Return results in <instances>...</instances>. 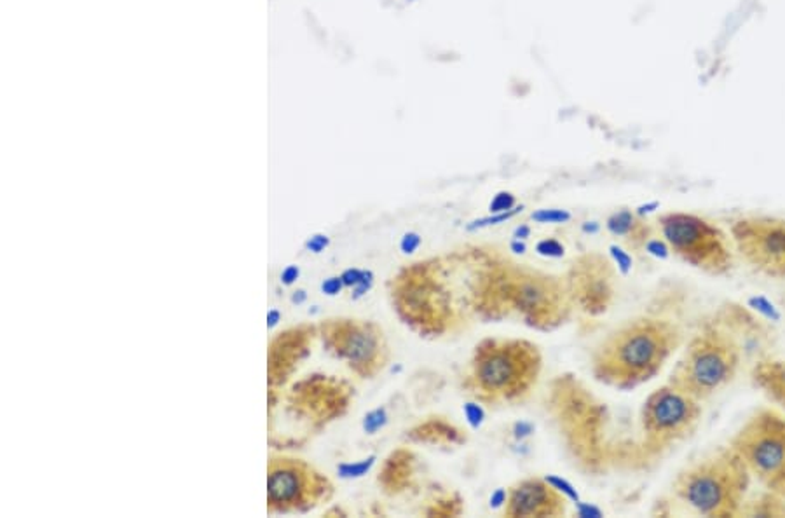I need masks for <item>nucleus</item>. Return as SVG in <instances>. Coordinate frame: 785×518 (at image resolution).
Segmentation results:
<instances>
[{
  "instance_id": "1",
  "label": "nucleus",
  "mask_w": 785,
  "mask_h": 518,
  "mask_svg": "<svg viewBox=\"0 0 785 518\" xmlns=\"http://www.w3.org/2000/svg\"><path fill=\"white\" fill-rule=\"evenodd\" d=\"M679 344V333L661 320H636L613 331L594 358L596 376L630 389L656 376Z\"/></svg>"
},
{
  "instance_id": "2",
  "label": "nucleus",
  "mask_w": 785,
  "mask_h": 518,
  "mask_svg": "<svg viewBox=\"0 0 785 518\" xmlns=\"http://www.w3.org/2000/svg\"><path fill=\"white\" fill-rule=\"evenodd\" d=\"M747 473L735 449L723 450L685 471L676 482V492L705 517H732L739 512Z\"/></svg>"
},
{
  "instance_id": "3",
  "label": "nucleus",
  "mask_w": 785,
  "mask_h": 518,
  "mask_svg": "<svg viewBox=\"0 0 785 518\" xmlns=\"http://www.w3.org/2000/svg\"><path fill=\"white\" fill-rule=\"evenodd\" d=\"M540 365L538 349L525 340H485L477 347L471 377L482 396L509 400L533 386Z\"/></svg>"
},
{
  "instance_id": "4",
  "label": "nucleus",
  "mask_w": 785,
  "mask_h": 518,
  "mask_svg": "<svg viewBox=\"0 0 785 518\" xmlns=\"http://www.w3.org/2000/svg\"><path fill=\"white\" fill-rule=\"evenodd\" d=\"M739 369V351L725 335L707 331L694 337L676 365L670 384L705 400L726 387Z\"/></svg>"
},
{
  "instance_id": "5",
  "label": "nucleus",
  "mask_w": 785,
  "mask_h": 518,
  "mask_svg": "<svg viewBox=\"0 0 785 518\" xmlns=\"http://www.w3.org/2000/svg\"><path fill=\"white\" fill-rule=\"evenodd\" d=\"M661 235L670 250L694 267L723 276L733 266L730 239L712 222L693 213H667L660 219Z\"/></svg>"
},
{
  "instance_id": "6",
  "label": "nucleus",
  "mask_w": 785,
  "mask_h": 518,
  "mask_svg": "<svg viewBox=\"0 0 785 518\" xmlns=\"http://www.w3.org/2000/svg\"><path fill=\"white\" fill-rule=\"evenodd\" d=\"M332 492L330 482L302 459L273 456L268 465V510L308 512Z\"/></svg>"
},
{
  "instance_id": "7",
  "label": "nucleus",
  "mask_w": 785,
  "mask_h": 518,
  "mask_svg": "<svg viewBox=\"0 0 785 518\" xmlns=\"http://www.w3.org/2000/svg\"><path fill=\"white\" fill-rule=\"evenodd\" d=\"M745 468L785 498V421L763 414L747 424L735 442Z\"/></svg>"
},
{
  "instance_id": "8",
  "label": "nucleus",
  "mask_w": 785,
  "mask_h": 518,
  "mask_svg": "<svg viewBox=\"0 0 785 518\" xmlns=\"http://www.w3.org/2000/svg\"><path fill=\"white\" fill-rule=\"evenodd\" d=\"M328 351L344 360L364 379L373 377L388 362V346L382 330L362 320H328L322 325Z\"/></svg>"
},
{
  "instance_id": "9",
  "label": "nucleus",
  "mask_w": 785,
  "mask_h": 518,
  "mask_svg": "<svg viewBox=\"0 0 785 518\" xmlns=\"http://www.w3.org/2000/svg\"><path fill=\"white\" fill-rule=\"evenodd\" d=\"M698 402L670 382L651 393L643 409L647 440L654 445H667L688 436L701 416Z\"/></svg>"
},
{
  "instance_id": "10",
  "label": "nucleus",
  "mask_w": 785,
  "mask_h": 518,
  "mask_svg": "<svg viewBox=\"0 0 785 518\" xmlns=\"http://www.w3.org/2000/svg\"><path fill=\"white\" fill-rule=\"evenodd\" d=\"M733 239L749 264L777 280L785 267V220H740L733 227Z\"/></svg>"
},
{
  "instance_id": "11",
  "label": "nucleus",
  "mask_w": 785,
  "mask_h": 518,
  "mask_svg": "<svg viewBox=\"0 0 785 518\" xmlns=\"http://www.w3.org/2000/svg\"><path fill=\"white\" fill-rule=\"evenodd\" d=\"M509 283V295L520 311L545 322L557 315L562 291L552 278L520 273L518 278H511Z\"/></svg>"
},
{
  "instance_id": "12",
  "label": "nucleus",
  "mask_w": 785,
  "mask_h": 518,
  "mask_svg": "<svg viewBox=\"0 0 785 518\" xmlns=\"http://www.w3.org/2000/svg\"><path fill=\"white\" fill-rule=\"evenodd\" d=\"M509 517H558L564 514V499L547 480H524L515 485L507 499Z\"/></svg>"
},
{
  "instance_id": "13",
  "label": "nucleus",
  "mask_w": 785,
  "mask_h": 518,
  "mask_svg": "<svg viewBox=\"0 0 785 518\" xmlns=\"http://www.w3.org/2000/svg\"><path fill=\"white\" fill-rule=\"evenodd\" d=\"M306 342L308 333L304 329L286 330L271 342L268 355V376L273 386L283 384L288 379L295 362H299L306 351Z\"/></svg>"
},
{
  "instance_id": "14",
  "label": "nucleus",
  "mask_w": 785,
  "mask_h": 518,
  "mask_svg": "<svg viewBox=\"0 0 785 518\" xmlns=\"http://www.w3.org/2000/svg\"><path fill=\"white\" fill-rule=\"evenodd\" d=\"M639 227L641 226L636 222V217L630 211H627V210H621V211L614 213L607 220V229L614 235H636Z\"/></svg>"
},
{
  "instance_id": "15",
  "label": "nucleus",
  "mask_w": 785,
  "mask_h": 518,
  "mask_svg": "<svg viewBox=\"0 0 785 518\" xmlns=\"http://www.w3.org/2000/svg\"><path fill=\"white\" fill-rule=\"evenodd\" d=\"M531 217L538 224H564V222H567L571 219V213L565 211V210H555V208L547 210L545 208V210L534 211Z\"/></svg>"
},
{
  "instance_id": "16",
  "label": "nucleus",
  "mask_w": 785,
  "mask_h": 518,
  "mask_svg": "<svg viewBox=\"0 0 785 518\" xmlns=\"http://www.w3.org/2000/svg\"><path fill=\"white\" fill-rule=\"evenodd\" d=\"M749 304H750V307H754L756 311H759L761 315H765V316L770 318L772 322H781V318H782V315L777 311V307H775L766 297H763V295H757V297L749 299Z\"/></svg>"
},
{
  "instance_id": "17",
  "label": "nucleus",
  "mask_w": 785,
  "mask_h": 518,
  "mask_svg": "<svg viewBox=\"0 0 785 518\" xmlns=\"http://www.w3.org/2000/svg\"><path fill=\"white\" fill-rule=\"evenodd\" d=\"M513 206H515V195L513 194H509V192H498L494 195V199L491 201L489 211L491 213H505V211H509Z\"/></svg>"
},
{
  "instance_id": "18",
  "label": "nucleus",
  "mask_w": 785,
  "mask_h": 518,
  "mask_svg": "<svg viewBox=\"0 0 785 518\" xmlns=\"http://www.w3.org/2000/svg\"><path fill=\"white\" fill-rule=\"evenodd\" d=\"M522 210V206L520 208H515V210H509V211H505V213H500V215H496V217H487V219H482V220H477V222H473L468 229H477V227H485V226H494V224H501V222H505V220H509L511 217H515L518 211Z\"/></svg>"
},
{
  "instance_id": "19",
  "label": "nucleus",
  "mask_w": 785,
  "mask_h": 518,
  "mask_svg": "<svg viewBox=\"0 0 785 518\" xmlns=\"http://www.w3.org/2000/svg\"><path fill=\"white\" fill-rule=\"evenodd\" d=\"M536 250H538L540 255H545V257H555L557 259V257L564 255V246L558 241H555V239H545V241L538 243Z\"/></svg>"
},
{
  "instance_id": "20",
  "label": "nucleus",
  "mask_w": 785,
  "mask_h": 518,
  "mask_svg": "<svg viewBox=\"0 0 785 518\" xmlns=\"http://www.w3.org/2000/svg\"><path fill=\"white\" fill-rule=\"evenodd\" d=\"M609 251H611L613 259L618 262L620 271H621L623 275H627V273L632 269V257H630L627 251H623L620 246H616V244H613V246L609 248Z\"/></svg>"
},
{
  "instance_id": "21",
  "label": "nucleus",
  "mask_w": 785,
  "mask_h": 518,
  "mask_svg": "<svg viewBox=\"0 0 785 518\" xmlns=\"http://www.w3.org/2000/svg\"><path fill=\"white\" fill-rule=\"evenodd\" d=\"M370 278H372L370 273H364V271H358V269H348L340 276V280H342L346 286H358L360 283L372 282Z\"/></svg>"
},
{
  "instance_id": "22",
  "label": "nucleus",
  "mask_w": 785,
  "mask_h": 518,
  "mask_svg": "<svg viewBox=\"0 0 785 518\" xmlns=\"http://www.w3.org/2000/svg\"><path fill=\"white\" fill-rule=\"evenodd\" d=\"M552 487H555L557 490H560V492H564L565 496H569L571 499H574V501H578V492H576V489L571 485V483H567L565 480H562V478H557V476H547L545 478Z\"/></svg>"
},
{
  "instance_id": "23",
  "label": "nucleus",
  "mask_w": 785,
  "mask_h": 518,
  "mask_svg": "<svg viewBox=\"0 0 785 518\" xmlns=\"http://www.w3.org/2000/svg\"><path fill=\"white\" fill-rule=\"evenodd\" d=\"M386 424V412L384 410H373V412H370L369 416L365 418V429L369 431V433H375L379 427H382Z\"/></svg>"
},
{
  "instance_id": "24",
  "label": "nucleus",
  "mask_w": 785,
  "mask_h": 518,
  "mask_svg": "<svg viewBox=\"0 0 785 518\" xmlns=\"http://www.w3.org/2000/svg\"><path fill=\"white\" fill-rule=\"evenodd\" d=\"M372 463H373V458H370L360 465H346V466H340V473H342V476H362L372 466Z\"/></svg>"
},
{
  "instance_id": "25",
  "label": "nucleus",
  "mask_w": 785,
  "mask_h": 518,
  "mask_svg": "<svg viewBox=\"0 0 785 518\" xmlns=\"http://www.w3.org/2000/svg\"><path fill=\"white\" fill-rule=\"evenodd\" d=\"M464 412H466V418H468V421H469V424H471L473 427L480 426L482 419H484V410H482V407H478V405H475V403H468V405L464 407Z\"/></svg>"
},
{
  "instance_id": "26",
  "label": "nucleus",
  "mask_w": 785,
  "mask_h": 518,
  "mask_svg": "<svg viewBox=\"0 0 785 518\" xmlns=\"http://www.w3.org/2000/svg\"><path fill=\"white\" fill-rule=\"evenodd\" d=\"M419 244H421V237L414 235V233H409V235H404V239H402V243H400L404 253H414L417 248H419Z\"/></svg>"
},
{
  "instance_id": "27",
  "label": "nucleus",
  "mask_w": 785,
  "mask_h": 518,
  "mask_svg": "<svg viewBox=\"0 0 785 518\" xmlns=\"http://www.w3.org/2000/svg\"><path fill=\"white\" fill-rule=\"evenodd\" d=\"M646 248L649 253H653V255H656V257H661V259H665V257L669 255V251H670V246H667V244L661 243V241H649L646 244Z\"/></svg>"
},
{
  "instance_id": "28",
  "label": "nucleus",
  "mask_w": 785,
  "mask_h": 518,
  "mask_svg": "<svg viewBox=\"0 0 785 518\" xmlns=\"http://www.w3.org/2000/svg\"><path fill=\"white\" fill-rule=\"evenodd\" d=\"M342 280L340 278H330V280H326L324 283V293H328V295H335V293H339L340 291V288H342Z\"/></svg>"
},
{
  "instance_id": "29",
  "label": "nucleus",
  "mask_w": 785,
  "mask_h": 518,
  "mask_svg": "<svg viewBox=\"0 0 785 518\" xmlns=\"http://www.w3.org/2000/svg\"><path fill=\"white\" fill-rule=\"evenodd\" d=\"M328 244V239H326V235H315V237H311L309 241H308V248H311L313 251H322L324 246Z\"/></svg>"
},
{
  "instance_id": "30",
  "label": "nucleus",
  "mask_w": 785,
  "mask_h": 518,
  "mask_svg": "<svg viewBox=\"0 0 785 518\" xmlns=\"http://www.w3.org/2000/svg\"><path fill=\"white\" fill-rule=\"evenodd\" d=\"M503 503H507V494H505L503 489H500L496 494H493V498H491V506L498 508V506L503 505Z\"/></svg>"
},
{
  "instance_id": "31",
  "label": "nucleus",
  "mask_w": 785,
  "mask_h": 518,
  "mask_svg": "<svg viewBox=\"0 0 785 518\" xmlns=\"http://www.w3.org/2000/svg\"><path fill=\"white\" fill-rule=\"evenodd\" d=\"M297 276H299V269L297 267H288L284 271V275H283V280H284V283H292L293 280H297Z\"/></svg>"
},
{
  "instance_id": "32",
  "label": "nucleus",
  "mask_w": 785,
  "mask_h": 518,
  "mask_svg": "<svg viewBox=\"0 0 785 518\" xmlns=\"http://www.w3.org/2000/svg\"><path fill=\"white\" fill-rule=\"evenodd\" d=\"M529 233H531V231H529V227L522 226V227H518V229L515 231V237H517V239H520V237H522V239H525V237L529 235Z\"/></svg>"
},
{
  "instance_id": "33",
  "label": "nucleus",
  "mask_w": 785,
  "mask_h": 518,
  "mask_svg": "<svg viewBox=\"0 0 785 518\" xmlns=\"http://www.w3.org/2000/svg\"><path fill=\"white\" fill-rule=\"evenodd\" d=\"M511 250H515L517 253H524L525 244H524V243H513V244H511Z\"/></svg>"
},
{
  "instance_id": "34",
  "label": "nucleus",
  "mask_w": 785,
  "mask_h": 518,
  "mask_svg": "<svg viewBox=\"0 0 785 518\" xmlns=\"http://www.w3.org/2000/svg\"><path fill=\"white\" fill-rule=\"evenodd\" d=\"M777 280H781V282L785 283V267H784V269H782V271H781V275H779V276H777Z\"/></svg>"
}]
</instances>
